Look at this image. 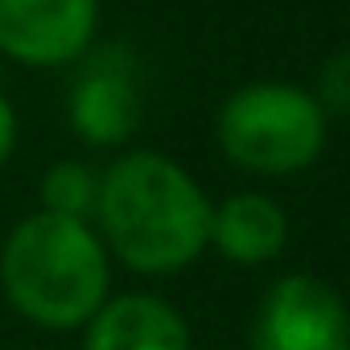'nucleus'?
Listing matches in <instances>:
<instances>
[{"label":"nucleus","instance_id":"2","mask_svg":"<svg viewBox=\"0 0 350 350\" xmlns=\"http://www.w3.org/2000/svg\"><path fill=\"white\" fill-rule=\"evenodd\" d=\"M0 280L13 309L33 325L75 329L107 301L111 268L91 223L38 211L9 231L0 252Z\"/></svg>","mask_w":350,"mask_h":350},{"label":"nucleus","instance_id":"5","mask_svg":"<svg viewBox=\"0 0 350 350\" xmlns=\"http://www.w3.org/2000/svg\"><path fill=\"white\" fill-rule=\"evenodd\" d=\"M99 0H0V50L21 66H66L87 54Z\"/></svg>","mask_w":350,"mask_h":350},{"label":"nucleus","instance_id":"7","mask_svg":"<svg viewBox=\"0 0 350 350\" xmlns=\"http://www.w3.org/2000/svg\"><path fill=\"white\" fill-rule=\"evenodd\" d=\"M83 350H190V325L152 293H124L87 321Z\"/></svg>","mask_w":350,"mask_h":350},{"label":"nucleus","instance_id":"1","mask_svg":"<svg viewBox=\"0 0 350 350\" xmlns=\"http://www.w3.org/2000/svg\"><path fill=\"white\" fill-rule=\"evenodd\" d=\"M211 202L190 173L161 152H124L99 178V227L107 252L132 272L165 276L211 243Z\"/></svg>","mask_w":350,"mask_h":350},{"label":"nucleus","instance_id":"3","mask_svg":"<svg viewBox=\"0 0 350 350\" xmlns=\"http://www.w3.org/2000/svg\"><path fill=\"white\" fill-rule=\"evenodd\" d=\"M219 148L231 165L284 178L313 165L325 148V111L297 83H247L219 107Z\"/></svg>","mask_w":350,"mask_h":350},{"label":"nucleus","instance_id":"6","mask_svg":"<svg viewBox=\"0 0 350 350\" xmlns=\"http://www.w3.org/2000/svg\"><path fill=\"white\" fill-rule=\"evenodd\" d=\"M66 107H70V128L87 144L99 148L124 144L140 124V91L132 58L120 46L95 50L91 62L79 70Z\"/></svg>","mask_w":350,"mask_h":350},{"label":"nucleus","instance_id":"4","mask_svg":"<svg viewBox=\"0 0 350 350\" xmlns=\"http://www.w3.org/2000/svg\"><path fill=\"white\" fill-rule=\"evenodd\" d=\"M252 350H350V313L313 272L280 276L256 305Z\"/></svg>","mask_w":350,"mask_h":350},{"label":"nucleus","instance_id":"8","mask_svg":"<svg viewBox=\"0 0 350 350\" xmlns=\"http://www.w3.org/2000/svg\"><path fill=\"white\" fill-rule=\"evenodd\" d=\"M211 243L231 264H268L288 243V219L268 194H235L211 211Z\"/></svg>","mask_w":350,"mask_h":350},{"label":"nucleus","instance_id":"10","mask_svg":"<svg viewBox=\"0 0 350 350\" xmlns=\"http://www.w3.org/2000/svg\"><path fill=\"white\" fill-rule=\"evenodd\" d=\"M313 99L321 103L325 116H350V46L346 50H334L321 62Z\"/></svg>","mask_w":350,"mask_h":350},{"label":"nucleus","instance_id":"9","mask_svg":"<svg viewBox=\"0 0 350 350\" xmlns=\"http://www.w3.org/2000/svg\"><path fill=\"white\" fill-rule=\"evenodd\" d=\"M42 211L66 219H91L99 211V178L79 161H58L42 178Z\"/></svg>","mask_w":350,"mask_h":350},{"label":"nucleus","instance_id":"11","mask_svg":"<svg viewBox=\"0 0 350 350\" xmlns=\"http://www.w3.org/2000/svg\"><path fill=\"white\" fill-rule=\"evenodd\" d=\"M13 140H17V120H13V107H9V99L0 95V165L9 161V152H13Z\"/></svg>","mask_w":350,"mask_h":350}]
</instances>
